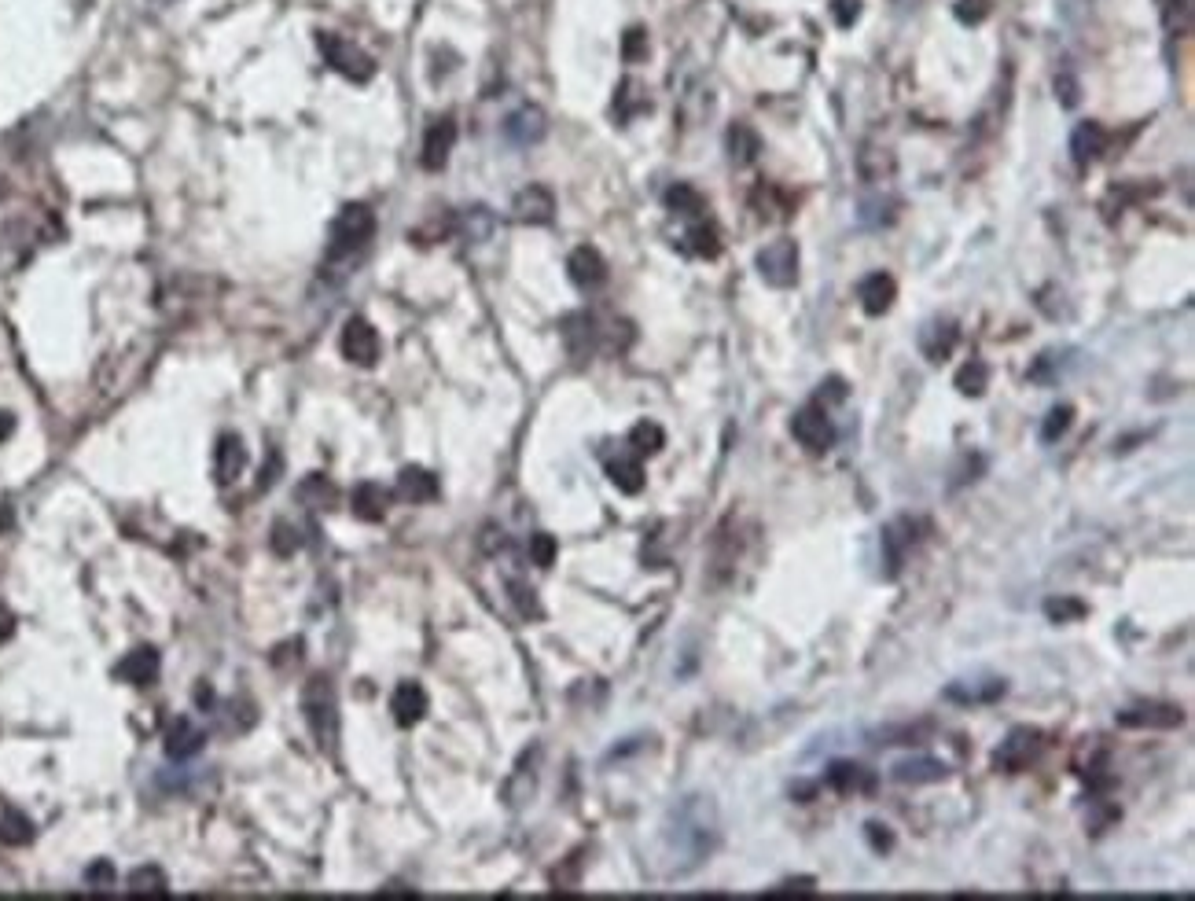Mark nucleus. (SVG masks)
<instances>
[{"label": "nucleus", "instance_id": "1", "mask_svg": "<svg viewBox=\"0 0 1195 901\" xmlns=\"http://www.w3.org/2000/svg\"><path fill=\"white\" fill-rule=\"evenodd\" d=\"M721 835V817L717 802L710 795H684L659 824L655 839V868L666 879L692 876L695 868L706 865Z\"/></svg>", "mask_w": 1195, "mask_h": 901}, {"label": "nucleus", "instance_id": "2", "mask_svg": "<svg viewBox=\"0 0 1195 901\" xmlns=\"http://www.w3.org/2000/svg\"><path fill=\"white\" fill-rule=\"evenodd\" d=\"M372 236H376V214H372L365 203L342 206L339 217L331 221L328 258H346V254L361 251Z\"/></svg>", "mask_w": 1195, "mask_h": 901}, {"label": "nucleus", "instance_id": "3", "mask_svg": "<svg viewBox=\"0 0 1195 901\" xmlns=\"http://www.w3.org/2000/svg\"><path fill=\"white\" fill-rule=\"evenodd\" d=\"M302 703H306V721L313 729V740L320 743V751L331 754V747L339 740V714H335V692H331L328 677H313L306 685Z\"/></svg>", "mask_w": 1195, "mask_h": 901}, {"label": "nucleus", "instance_id": "4", "mask_svg": "<svg viewBox=\"0 0 1195 901\" xmlns=\"http://www.w3.org/2000/svg\"><path fill=\"white\" fill-rule=\"evenodd\" d=\"M317 48H320V56H324V63H328L331 70H339L342 78L357 81V85H365V81L376 74V63H372V56H368L365 48L353 45V41H346L342 34H328V30H320Z\"/></svg>", "mask_w": 1195, "mask_h": 901}, {"label": "nucleus", "instance_id": "5", "mask_svg": "<svg viewBox=\"0 0 1195 901\" xmlns=\"http://www.w3.org/2000/svg\"><path fill=\"white\" fill-rule=\"evenodd\" d=\"M1041 747H1045V736H1041L1037 729H1030V725H1019V729L1008 732V736L1001 740V747L993 751V765H997L1001 773H1023V769H1030V765L1037 762Z\"/></svg>", "mask_w": 1195, "mask_h": 901}, {"label": "nucleus", "instance_id": "6", "mask_svg": "<svg viewBox=\"0 0 1195 901\" xmlns=\"http://www.w3.org/2000/svg\"><path fill=\"white\" fill-rule=\"evenodd\" d=\"M791 434L795 442L806 449V453H828L831 442H835V431H831L828 409L820 401H809L791 416Z\"/></svg>", "mask_w": 1195, "mask_h": 901}, {"label": "nucleus", "instance_id": "7", "mask_svg": "<svg viewBox=\"0 0 1195 901\" xmlns=\"http://www.w3.org/2000/svg\"><path fill=\"white\" fill-rule=\"evenodd\" d=\"M758 276L773 287H791L798 280V243L780 236L758 251Z\"/></svg>", "mask_w": 1195, "mask_h": 901}, {"label": "nucleus", "instance_id": "8", "mask_svg": "<svg viewBox=\"0 0 1195 901\" xmlns=\"http://www.w3.org/2000/svg\"><path fill=\"white\" fill-rule=\"evenodd\" d=\"M339 350L342 357L350 361V365L357 368H372L379 361V331L368 324L365 317H353L346 320V328H342V339H339Z\"/></svg>", "mask_w": 1195, "mask_h": 901}, {"label": "nucleus", "instance_id": "9", "mask_svg": "<svg viewBox=\"0 0 1195 901\" xmlns=\"http://www.w3.org/2000/svg\"><path fill=\"white\" fill-rule=\"evenodd\" d=\"M1122 729H1181L1184 710L1177 703H1133L1118 714Z\"/></svg>", "mask_w": 1195, "mask_h": 901}, {"label": "nucleus", "instance_id": "10", "mask_svg": "<svg viewBox=\"0 0 1195 901\" xmlns=\"http://www.w3.org/2000/svg\"><path fill=\"white\" fill-rule=\"evenodd\" d=\"M545 133H548V118L541 107H534V103H523V107H515L512 115L504 118V137H508V144H515V148H530V144H537Z\"/></svg>", "mask_w": 1195, "mask_h": 901}, {"label": "nucleus", "instance_id": "11", "mask_svg": "<svg viewBox=\"0 0 1195 901\" xmlns=\"http://www.w3.org/2000/svg\"><path fill=\"white\" fill-rule=\"evenodd\" d=\"M956 343H960V328H956L949 317H934L927 320L920 328V350L923 357L931 361V365H942V361H949L956 350Z\"/></svg>", "mask_w": 1195, "mask_h": 901}, {"label": "nucleus", "instance_id": "12", "mask_svg": "<svg viewBox=\"0 0 1195 901\" xmlns=\"http://www.w3.org/2000/svg\"><path fill=\"white\" fill-rule=\"evenodd\" d=\"M556 214V195L545 184H530L512 199V217L519 225H548Z\"/></svg>", "mask_w": 1195, "mask_h": 901}, {"label": "nucleus", "instance_id": "13", "mask_svg": "<svg viewBox=\"0 0 1195 901\" xmlns=\"http://www.w3.org/2000/svg\"><path fill=\"white\" fill-rule=\"evenodd\" d=\"M1004 681L1001 677H964V681H953L945 688L942 696L949 703H960V707H982V703H997L1004 696Z\"/></svg>", "mask_w": 1195, "mask_h": 901}, {"label": "nucleus", "instance_id": "14", "mask_svg": "<svg viewBox=\"0 0 1195 901\" xmlns=\"http://www.w3.org/2000/svg\"><path fill=\"white\" fill-rule=\"evenodd\" d=\"M453 144H456V122L449 115L445 118H434L431 126H427V133H423V170H442L445 162H449V155H453Z\"/></svg>", "mask_w": 1195, "mask_h": 901}, {"label": "nucleus", "instance_id": "15", "mask_svg": "<svg viewBox=\"0 0 1195 901\" xmlns=\"http://www.w3.org/2000/svg\"><path fill=\"white\" fill-rule=\"evenodd\" d=\"M824 784L835 795H872L876 791V773L857 762H831L824 773Z\"/></svg>", "mask_w": 1195, "mask_h": 901}, {"label": "nucleus", "instance_id": "16", "mask_svg": "<svg viewBox=\"0 0 1195 901\" xmlns=\"http://www.w3.org/2000/svg\"><path fill=\"white\" fill-rule=\"evenodd\" d=\"M857 298H861V309H865L868 317H883L894 306V298H898V284H894L890 273H868L857 284Z\"/></svg>", "mask_w": 1195, "mask_h": 901}, {"label": "nucleus", "instance_id": "17", "mask_svg": "<svg viewBox=\"0 0 1195 901\" xmlns=\"http://www.w3.org/2000/svg\"><path fill=\"white\" fill-rule=\"evenodd\" d=\"M390 710H394V721H398L401 729H412V725H420L423 714H427V692H423L420 681H401V685L394 688Z\"/></svg>", "mask_w": 1195, "mask_h": 901}, {"label": "nucleus", "instance_id": "18", "mask_svg": "<svg viewBox=\"0 0 1195 901\" xmlns=\"http://www.w3.org/2000/svg\"><path fill=\"white\" fill-rule=\"evenodd\" d=\"M1107 151V129L1100 126V122H1078L1074 126V133H1070V159L1078 162V166H1089V162H1096L1100 155Z\"/></svg>", "mask_w": 1195, "mask_h": 901}, {"label": "nucleus", "instance_id": "19", "mask_svg": "<svg viewBox=\"0 0 1195 901\" xmlns=\"http://www.w3.org/2000/svg\"><path fill=\"white\" fill-rule=\"evenodd\" d=\"M567 273L581 291H592V287H600L607 280V262L600 258L596 247H578L567 258Z\"/></svg>", "mask_w": 1195, "mask_h": 901}, {"label": "nucleus", "instance_id": "20", "mask_svg": "<svg viewBox=\"0 0 1195 901\" xmlns=\"http://www.w3.org/2000/svg\"><path fill=\"white\" fill-rule=\"evenodd\" d=\"M114 673H118L126 685H137V688L155 685V677H159V651H155V648H133L126 659L118 662V670H114Z\"/></svg>", "mask_w": 1195, "mask_h": 901}, {"label": "nucleus", "instance_id": "21", "mask_svg": "<svg viewBox=\"0 0 1195 901\" xmlns=\"http://www.w3.org/2000/svg\"><path fill=\"white\" fill-rule=\"evenodd\" d=\"M912 548V523L909 519H894L890 526H883V559H887V578L901 571V563L909 556Z\"/></svg>", "mask_w": 1195, "mask_h": 901}, {"label": "nucleus", "instance_id": "22", "mask_svg": "<svg viewBox=\"0 0 1195 901\" xmlns=\"http://www.w3.org/2000/svg\"><path fill=\"white\" fill-rule=\"evenodd\" d=\"M563 339H567L570 357H589L596 350V339H600V328L589 313H574V317L563 320Z\"/></svg>", "mask_w": 1195, "mask_h": 901}, {"label": "nucleus", "instance_id": "23", "mask_svg": "<svg viewBox=\"0 0 1195 901\" xmlns=\"http://www.w3.org/2000/svg\"><path fill=\"white\" fill-rule=\"evenodd\" d=\"M398 497H401V501H409V504L434 501V497H438V479H434L427 468H416V464H412V468H401Z\"/></svg>", "mask_w": 1195, "mask_h": 901}, {"label": "nucleus", "instance_id": "24", "mask_svg": "<svg viewBox=\"0 0 1195 901\" xmlns=\"http://www.w3.org/2000/svg\"><path fill=\"white\" fill-rule=\"evenodd\" d=\"M945 762H938V758H905V762H898L894 769H890V776L898 780V784H938V780H945Z\"/></svg>", "mask_w": 1195, "mask_h": 901}, {"label": "nucleus", "instance_id": "25", "mask_svg": "<svg viewBox=\"0 0 1195 901\" xmlns=\"http://www.w3.org/2000/svg\"><path fill=\"white\" fill-rule=\"evenodd\" d=\"M353 515L357 519H365V523H379L383 515H387L390 508V497L387 490L379 486V482H361L357 490H353Z\"/></svg>", "mask_w": 1195, "mask_h": 901}, {"label": "nucleus", "instance_id": "26", "mask_svg": "<svg viewBox=\"0 0 1195 901\" xmlns=\"http://www.w3.org/2000/svg\"><path fill=\"white\" fill-rule=\"evenodd\" d=\"M243 464H247V449H243V442H239L236 434H225V438L217 442V453H214L217 482H236Z\"/></svg>", "mask_w": 1195, "mask_h": 901}, {"label": "nucleus", "instance_id": "27", "mask_svg": "<svg viewBox=\"0 0 1195 901\" xmlns=\"http://www.w3.org/2000/svg\"><path fill=\"white\" fill-rule=\"evenodd\" d=\"M199 751H203V732L184 718L173 721L170 729H166V754L177 758V762H184V758H192V754H199Z\"/></svg>", "mask_w": 1195, "mask_h": 901}, {"label": "nucleus", "instance_id": "28", "mask_svg": "<svg viewBox=\"0 0 1195 901\" xmlns=\"http://www.w3.org/2000/svg\"><path fill=\"white\" fill-rule=\"evenodd\" d=\"M758 151H762V137H758L747 122H736V126L729 129V159L736 162V166H751V162L758 159Z\"/></svg>", "mask_w": 1195, "mask_h": 901}, {"label": "nucleus", "instance_id": "29", "mask_svg": "<svg viewBox=\"0 0 1195 901\" xmlns=\"http://www.w3.org/2000/svg\"><path fill=\"white\" fill-rule=\"evenodd\" d=\"M1159 15L1173 37H1188L1195 23V0H1159Z\"/></svg>", "mask_w": 1195, "mask_h": 901}, {"label": "nucleus", "instance_id": "30", "mask_svg": "<svg viewBox=\"0 0 1195 901\" xmlns=\"http://www.w3.org/2000/svg\"><path fill=\"white\" fill-rule=\"evenodd\" d=\"M607 479L615 482L622 493H640V490H644V468H640L637 457L607 460Z\"/></svg>", "mask_w": 1195, "mask_h": 901}, {"label": "nucleus", "instance_id": "31", "mask_svg": "<svg viewBox=\"0 0 1195 901\" xmlns=\"http://www.w3.org/2000/svg\"><path fill=\"white\" fill-rule=\"evenodd\" d=\"M986 387H990V365L979 361V357H971L968 365L956 372V390H960L964 398H982Z\"/></svg>", "mask_w": 1195, "mask_h": 901}, {"label": "nucleus", "instance_id": "32", "mask_svg": "<svg viewBox=\"0 0 1195 901\" xmlns=\"http://www.w3.org/2000/svg\"><path fill=\"white\" fill-rule=\"evenodd\" d=\"M857 166H861V177H865V181H887V177H894V155H890L887 148H872V144H865Z\"/></svg>", "mask_w": 1195, "mask_h": 901}, {"label": "nucleus", "instance_id": "33", "mask_svg": "<svg viewBox=\"0 0 1195 901\" xmlns=\"http://www.w3.org/2000/svg\"><path fill=\"white\" fill-rule=\"evenodd\" d=\"M534 754L537 751L526 754L523 762H519V769H515V776L508 780V787H504V799H508V806H523V802L534 795V780H537V776H534V769H530Z\"/></svg>", "mask_w": 1195, "mask_h": 901}, {"label": "nucleus", "instance_id": "34", "mask_svg": "<svg viewBox=\"0 0 1195 901\" xmlns=\"http://www.w3.org/2000/svg\"><path fill=\"white\" fill-rule=\"evenodd\" d=\"M666 206H670L673 214H681V217H703L706 199L695 192L692 184H673L670 192H666Z\"/></svg>", "mask_w": 1195, "mask_h": 901}, {"label": "nucleus", "instance_id": "35", "mask_svg": "<svg viewBox=\"0 0 1195 901\" xmlns=\"http://www.w3.org/2000/svg\"><path fill=\"white\" fill-rule=\"evenodd\" d=\"M629 445H633V449H637L640 457H655V453H659L662 445H666V431H662L659 423L640 420L637 427H633V431H629Z\"/></svg>", "mask_w": 1195, "mask_h": 901}, {"label": "nucleus", "instance_id": "36", "mask_svg": "<svg viewBox=\"0 0 1195 901\" xmlns=\"http://www.w3.org/2000/svg\"><path fill=\"white\" fill-rule=\"evenodd\" d=\"M0 843L4 846H26L34 843V824L23 813H4L0 817Z\"/></svg>", "mask_w": 1195, "mask_h": 901}, {"label": "nucleus", "instance_id": "37", "mask_svg": "<svg viewBox=\"0 0 1195 901\" xmlns=\"http://www.w3.org/2000/svg\"><path fill=\"white\" fill-rule=\"evenodd\" d=\"M129 890H133V894H166L170 883H166V872H162V868L144 865L129 876Z\"/></svg>", "mask_w": 1195, "mask_h": 901}, {"label": "nucleus", "instance_id": "38", "mask_svg": "<svg viewBox=\"0 0 1195 901\" xmlns=\"http://www.w3.org/2000/svg\"><path fill=\"white\" fill-rule=\"evenodd\" d=\"M688 247H692V254H699V258H717L721 254V243H717V229L714 225H703V221H695L692 229H688Z\"/></svg>", "mask_w": 1195, "mask_h": 901}, {"label": "nucleus", "instance_id": "39", "mask_svg": "<svg viewBox=\"0 0 1195 901\" xmlns=\"http://www.w3.org/2000/svg\"><path fill=\"white\" fill-rule=\"evenodd\" d=\"M1085 611L1089 607L1082 604V600H1074V596H1052V600H1045V615L1052 618V622H1078V618H1085Z\"/></svg>", "mask_w": 1195, "mask_h": 901}, {"label": "nucleus", "instance_id": "40", "mask_svg": "<svg viewBox=\"0 0 1195 901\" xmlns=\"http://www.w3.org/2000/svg\"><path fill=\"white\" fill-rule=\"evenodd\" d=\"M1070 423H1074V409H1070V405L1048 409L1045 423H1041V438H1045V442H1059V438L1070 431Z\"/></svg>", "mask_w": 1195, "mask_h": 901}, {"label": "nucleus", "instance_id": "41", "mask_svg": "<svg viewBox=\"0 0 1195 901\" xmlns=\"http://www.w3.org/2000/svg\"><path fill=\"white\" fill-rule=\"evenodd\" d=\"M644 107H648V100L640 96V85H633V81H622V85H618V96H615L618 118H633L637 111H644Z\"/></svg>", "mask_w": 1195, "mask_h": 901}, {"label": "nucleus", "instance_id": "42", "mask_svg": "<svg viewBox=\"0 0 1195 901\" xmlns=\"http://www.w3.org/2000/svg\"><path fill=\"white\" fill-rule=\"evenodd\" d=\"M464 229L471 240H486L493 232V214L486 210V206H467L464 214Z\"/></svg>", "mask_w": 1195, "mask_h": 901}, {"label": "nucleus", "instance_id": "43", "mask_svg": "<svg viewBox=\"0 0 1195 901\" xmlns=\"http://www.w3.org/2000/svg\"><path fill=\"white\" fill-rule=\"evenodd\" d=\"M556 552H559V545H556V537H552V534H534V537H530V559H534L537 567H552V563H556Z\"/></svg>", "mask_w": 1195, "mask_h": 901}, {"label": "nucleus", "instance_id": "44", "mask_svg": "<svg viewBox=\"0 0 1195 901\" xmlns=\"http://www.w3.org/2000/svg\"><path fill=\"white\" fill-rule=\"evenodd\" d=\"M622 56H626V63H640V59L648 56V34H644L640 26H633V30L622 37Z\"/></svg>", "mask_w": 1195, "mask_h": 901}, {"label": "nucleus", "instance_id": "45", "mask_svg": "<svg viewBox=\"0 0 1195 901\" xmlns=\"http://www.w3.org/2000/svg\"><path fill=\"white\" fill-rule=\"evenodd\" d=\"M306 493H313V501H320V508H331V501H335V486L324 475H313V479L302 482L298 497H306Z\"/></svg>", "mask_w": 1195, "mask_h": 901}, {"label": "nucleus", "instance_id": "46", "mask_svg": "<svg viewBox=\"0 0 1195 901\" xmlns=\"http://www.w3.org/2000/svg\"><path fill=\"white\" fill-rule=\"evenodd\" d=\"M865 839H868V846H872V850H876V854H887V850H894V832H890L887 824H865Z\"/></svg>", "mask_w": 1195, "mask_h": 901}, {"label": "nucleus", "instance_id": "47", "mask_svg": "<svg viewBox=\"0 0 1195 901\" xmlns=\"http://www.w3.org/2000/svg\"><path fill=\"white\" fill-rule=\"evenodd\" d=\"M831 15L843 30H850L861 19V0H831Z\"/></svg>", "mask_w": 1195, "mask_h": 901}, {"label": "nucleus", "instance_id": "48", "mask_svg": "<svg viewBox=\"0 0 1195 901\" xmlns=\"http://www.w3.org/2000/svg\"><path fill=\"white\" fill-rule=\"evenodd\" d=\"M990 15V0H960L956 4V19L960 23H982Z\"/></svg>", "mask_w": 1195, "mask_h": 901}, {"label": "nucleus", "instance_id": "49", "mask_svg": "<svg viewBox=\"0 0 1195 901\" xmlns=\"http://www.w3.org/2000/svg\"><path fill=\"white\" fill-rule=\"evenodd\" d=\"M923 732H927V725H905V729H887V732H879V736H883L879 743H923V740H920Z\"/></svg>", "mask_w": 1195, "mask_h": 901}, {"label": "nucleus", "instance_id": "50", "mask_svg": "<svg viewBox=\"0 0 1195 901\" xmlns=\"http://www.w3.org/2000/svg\"><path fill=\"white\" fill-rule=\"evenodd\" d=\"M817 401L824 405V409H828L831 401H846V383H843V379H828V383H820Z\"/></svg>", "mask_w": 1195, "mask_h": 901}, {"label": "nucleus", "instance_id": "51", "mask_svg": "<svg viewBox=\"0 0 1195 901\" xmlns=\"http://www.w3.org/2000/svg\"><path fill=\"white\" fill-rule=\"evenodd\" d=\"M111 879H114V868L107 865V861H96V865L85 872V883H89V887H111Z\"/></svg>", "mask_w": 1195, "mask_h": 901}, {"label": "nucleus", "instance_id": "52", "mask_svg": "<svg viewBox=\"0 0 1195 901\" xmlns=\"http://www.w3.org/2000/svg\"><path fill=\"white\" fill-rule=\"evenodd\" d=\"M1056 92H1059V100H1063V107H1074V103H1078V81L1070 78V74H1059Z\"/></svg>", "mask_w": 1195, "mask_h": 901}, {"label": "nucleus", "instance_id": "53", "mask_svg": "<svg viewBox=\"0 0 1195 901\" xmlns=\"http://www.w3.org/2000/svg\"><path fill=\"white\" fill-rule=\"evenodd\" d=\"M273 545H276V552H295V548H298V537H295V530H291V526H276Z\"/></svg>", "mask_w": 1195, "mask_h": 901}, {"label": "nucleus", "instance_id": "54", "mask_svg": "<svg viewBox=\"0 0 1195 901\" xmlns=\"http://www.w3.org/2000/svg\"><path fill=\"white\" fill-rule=\"evenodd\" d=\"M780 894H813V879H791V883H784V887L769 890V898H780Z\"/></svg>", "mask_w": 1195, "mask_h": 901}, {"label": "nucleus", "instance_id": "55", "mask_svg": "<svg viewBox=\"0 0 1195 901\" xmlns=\"http://www.w3.org/2000/svg\"><path fill=\"white\" fill-rule=\"evenodd\" d=\"M12 431H15V416H12V412L0 409V442H8V438H12Z\"/></svg>", "mask_w": 1195, "mask_h": 901}, {"label": "nucleus", "instance_id": "56", "mask_svg": "<svg viewBox=\"0 0 1195 901\" xmlns=\"http://www.w3.org/2000/svg\"><path fill=\"white\" fill-rule=\"evenodd\" d=\"M8 637H12V618L0 615V640H8Z\"/></svg>", "mask_w": 1195, "mask_h": 901}]
</instances>
